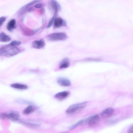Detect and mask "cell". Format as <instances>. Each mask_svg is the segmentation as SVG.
Listing matches in <instances>:
<instances>
[{
    "mask_svg": "<svg viewBox=\"0 0 133 133\" xmlns=\"http://www.w3.org/2000/svg\"><path fill=\"white\" fill-rule=\"evenodd\" d=\"M133 126H131L129 129L128 131V133H133Z\"/></svg>",
    "mask_w": 133,
    "mask_h": 133,
    "instance_id": "cb8c5ba5",
    "label": "cell"
},
{
    "mask_svg": "<svg viewBox=\"0 0 133 133\" xmlns=\"http://www.w3.org/2000/svg\"><path fill=\"white\" fill-rule=\"evenodd\" d=\"M39 1H33L25 5L18 12V15H19L22 14L25 10L27 9L30 6Z\"/></svg>",
    "mask_w": 133,
    "mask_h": 133,
    "instance_id": "e0dca14e",
    "label": "cell"
},
{
    "mask_svg": "<svg viewBox=\"0 0 133 133\" xmlns=\"http://www.w3.org/2000/svg\"><path fill=\"white\" fill-rule=\"evenodd\" d=\"M11 37L9 35L4 32L0 34V42H7L11 40Z\"/></svg>",
    "mask_w": 133,
    "mask_h": 133,
    "instance_id": "4fadbf2b",
    "label": "cell"
},
{
    "mask_svg": "<svg viewBox=\"0 0 133 133\" xmlns=\"http://www.w3.org/2000/svg\"><path fill=\"white\" fill-rule=\"evenodd\" d=\"M57 81L59 85L63 87L69 86L71 84V82L69 79L63 77L58 78L57 79Z\"/></svg>",
    "mask_w": 133,
    "mask_h": 133,
    "instance_id": "5b68a950",
    "label": "cell"
},
{
    "mask_svg": "<svg viewBox=\"0 0 133 133\" xmlns=\"http://www.w3.org/2000/svg\"><path fill=\"white\" fill-rule=\"evenodd\" d=\"M70 65V63L68 59L65 58L61 62L60 68L61 69L68 68Z\"/></svg>",
    "mask_w": 133,
    "mask_h": 133,
    "instance_id": "5bb4252c",
    "label": "cell"
},
{
    "mask_svg": "<svg viewBox=\"0 0 133 133\" xmlns=\"http://www.w3.org/2000/svg\"><path fill=\"white\" fill-rule=\"evenodd\" d=\"M42 6V4L41 3H38L35 5L34 7L36 8H41Z\"/></svg>",
    "mask_w": 133,
    "mask_h": 133,
    "instance_id": "603a6c76",
    "label": "cell"
},
{
    "mask_svg": "<svg viewBox=\"0 0 133 133\" xmlns=\"http://www.w3.org/2000/svg\"><path fill=\"white\" fill-rule=\"evenodd\" d=\"M57 14L58 13H55L54 16L50 20L48 25L47 26V28L48 29L50 28L52 26L56 18V17L57 15Z\"/></svg>",
    "mask_w": 133,
    "mask_h": 133,
    "instance_id": "d6986e66",
    "label": "cell"
},
{
    "mask_svg": "<svg viewBox=\"0 0 133 133\" xmlns=\"http://www.w3.org/2000/svg\"><path fill=\"white\" fill-rule=\"evenodd\" d=\"M66 34L64 33L60 32L52 33L48 35L47 38L49 41H62L67 38Z\"/></svg>",
    "mask_w": 133,
    "mask_h": 133,
    "instance_id": "277c9868",
    "label": "cell"
},
{
    "mask_svg": "<svg viewBox=\"0 0 133 133\" xmlns=\"http://www.w3.org/2000/svg\"><path fill=\"white\" fill-rule=\"evenodd\" d=\"M118 121L117 119H111L107 121L106 123L109 124H113L116 123Z\"/></svg>",
    "mask_w": 133,
    "mask_h": 133,
    "instance_id": "44dd1931",
    "label": "cell"
},
{
    "mask_svg": "<svg viewBox=\"0 0 133 133\" xmlns=\"http://www.w3.org/2000/svg\"><path fill=\"white\" fill-rule=\"evenodd\" d=\"M23 124L28 126L32 127H39L41 125L39 124H34L29 122H27L23 121H20Z\"/></svg>",
    "mask_w": 133,
    "mask_h": 133,
    "instance_id": "ac0fdd59",
    "label": "cell"
},
{
    "mask_svg": "<svg viewBox=\"0 0 133 133\" xmlns=\"http://www.w3.org/2000/svg\"><path fill=\"white\" fill-rule=\"evenodd\" d=\"M100 121V117L99 116L98 114H97L90 116L88 124L91 126H95L98 124Z\"/></svg>",
    "mask_w": 133,
    "mask_h": 133,
    "instance_id": "52a82bcc",
    "label": "cell"
},
{
    "mask_svg": "<svg viewBox=\"0 0 133 133\" xmlns=\"http://www.w3.org/2000/svg\"><path fill=\"white\" fill-rule=\"evenodd\" d=\"M62 133H68V132H63Z\"/></svg>",
    "mask_w": 133,
    "mask_h": 133,
    "instance_id": "d4e9b609",
    "label": "cell"
},
{
    "mask_svg": "<svg viewBox=\"0 0 133 133\" xmlns=\"http://www.w3.org/2000/svg\"><path fill=\"white\" fill-rule=\"evenodd\" d=\"M66 23L65 21L59 17L56 18L54 21V27L55 28H60L62 26H66Z\"/></svg>",
    "mask_w": 133,
    "mask_h": 133,
    "instance_id": "ba28073f",
    "label": "cell"
},
{
    "mask_svg": "<svg viewBox=\"0 0 133 133\" xmlns=\"http://www.w3.org/2000/svg\"><path fill=\"white\" fill-rule=\"evenodd\" d=\"M20 116L19 113L14 111L0 113V118L7 119L13 121H18Z\"/></svg>",
    "mask_w": 133,
    "mask_h": 133,
    "instance_id": "7a4b0ae2",
    "label": "cell"
},
{
    "mask_svg": "<svg viewBox=\"0 0 133 133\" xmlns=\"http://www.w3.org/2000/svg\"><path fill=\"white\" fill-rule=\"evenodd\" d=\"M21 43V42L20 41H14L12 42L7 45L9 46L15 47L20 45Z\"/></svg>",
    "mask_w": 133,
    "mask_h": 133,
    "instance_id": "ffe728a7",
    "label": "cell"
},
{
    "mask_svg": "<svg viewBox=\"0 0 133 133\" xmlns=\"http://www.w3.org/2000/svg\"><path fill=\"white\" fill-rule=\"evenodd\" d=\"M20 49L16 47L7 45L0 48V56L9 57L14 56L20 52Z\"/></svg>",
    "mask_w": 133,
    "mask_h": 133,
    "instance_id": "6da1fadb",
    "label": "cell"
},
{
    "mask_svg": "<svg viewBox=\"0 0 133 133\" xmlns=\"http://www.w3.org/2000/svg\"><path fill=\"white\" fill-rule=\"evenodd\" d=\"M70 94V93L69 92L64 91L57 93L55 95V97L56 99L61 100L68 97Z\"/></svg>",
    "mask_w": 133,
    "mask_h": 133,
    "instance_id": "9c48e42d",
    "label": "cell"
},
{
    "mask_svg": "<svg viewBox=\"0 0 133 133\" xmlns=\"http://www.w3.org/2000/svg\"><path fill=\"white\" fill-rule=\"evenodd\" d=\"M51 4L52 8L55 11V13H57L59 10L61 9L60 6L59 4L56 1H51Z\"/></svg>",
    "mask_w": 133,
    "mask_h": 133,
    "instance_id": "9a60e30c",
    "label": "cell"
},
{
    "mask_svg": "<svg viewBox=\"0 0 133 133\" xmlns=\"http://www.w3.org/2000/svg\"><path fill=\"white\" fill-rule=\"evenodd\" d=\"M87 102L72 104L70 106L66 112L68 114H72L82 110L86 107Z\"/></svg>",
    "mask_w": 133,
    "mask_h": 133,
    "instance_id": "3957f363",
    "label": "cell"
},
{
    "mask_svg": "<svg viewBox=\"0 0 133 133\" xmlns=\"http://www.w3.org/2000/svg\"><path fill=\"white\" fill-rule=\"evenodd\" d=\"M114 111V110L112 108H109L106 109L101 112V116L103 118H108L113 114Z\"/></svg>",
    "mask_w": 133,
    "mask_h": 133,
    "instance_id": "8992f818",
    "label": "cell"
},
{
    "mask_svg": "<svg viewBox=\"0 0 133 133\" xmlns=\"http://www.w3.org/2000/svg\"><path fill=\"white\" fill-rule=\"evenodd\" d=\"M10 86L12 88L19 90H25L28 88L27 85L19 83L13 84H11Z\"/></svg>",
    "mask_w": 133,
    "mask_h": 133,
    "instance_id": "8fae6325",
    "label": "cell"
},
{
    "mask_svg": "<svg viewBox=\"0 0 133 133\" xmlns=\"http://www.w3.org/2000/svg\"><path fill=\"white\" fill-rule=\"evenodd\" d=\"M45 45V42L44 39H42L39 41H36L32 44L33 47L36 49H41L44 47Z\"/></svg>",
    "mask_w": 133,
    "mask_h": 133,
    "instance_id": "30bf717a",
    "label": "cell"
},
{
    "mask_svg": "<svg viewBox=\"0 0 133 133\" xmlns=\"http://www.w3.org/2000/svg\"><path fill=\"white\" fill-rule=\"evenodd\" d=\"M6 19V18L5 17H0V27L2 25Z\"/></svg>",
    "mask_w": 133,
    "mask_h": 133,
    "instance_id": "7402d4cb",
    "label": "cell"
},
{
    "mask_svg": "<svg viewBox=\"0 0 133 133\" xmlns=\"http://www.w3.org/2000/svg\"><path fill=\"white\" fill-rule=\"evenodd\" d=\"M35 108L34 106L30 105L26 108L23 110L24 114L28 115L33 112L35 110Z\"/></svg>",
    "mask_w": 133,
    "mask_h": 133,
    "instance_id": "2e32d148",
    "label": "cell"
},
{
    "mask_svg": "<svg viewBox=\"0 0 133 133\" xmlns=\"http://www.w3.org/2000/svg\"><path fill=\"white\" fill-rule=\"evenodd\" d=\"M16 21L15 19H13L10 21L8 23L7 29L8 30L11 32L16 28Z\"/></svg>",
    "mask_w": 133,
    "mask_h": 133,
    "instance_id": "7c38bea8",
    "label": "cell"
}]
</instances>
